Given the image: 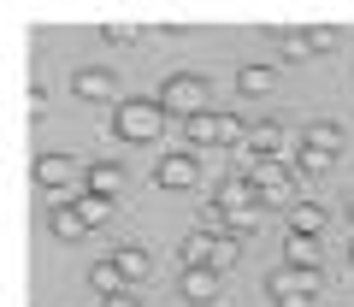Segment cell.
<instances>
[{"mask_svg":"<svg viewBox=\"0 0 354 307\" xmlns=\"http://www.w3.org/2000/svg\"><path fill=\"white\" fill-rule=\"evenodd\" d=\"M101 36H106V41H113V48H124V41H136V30H130V24H106V30H101Z\"/></svg>","mask_w":354,"mask_h":307,"instance_id":"83f0119b","label":"cell"},{"mask_svg":"<svg viewBox=\"0 0 354 307\" xmlns=\"http://www.w3.org/2000/svg\"><path fill=\"white\" fill-rule=\"evenodd\" d=\"M266 290H295V295H319V290H325V272H307V266H272V272H266Z\"/></svg>","mask_w":354,"mask_h":307,"instance_id":"30bf717a","label":"cell"},{"mask_svg":"<svg viewBox=\"0 0 354 307\" xmlns=\"http://www.w3.org/2000/svg\"><path fill=\"white\" fill-rule=\"evenodd\" d=\"M307 41H313V53H325V48H337V30H325V24H313V30H307Z\"/></svg>","mask_w":354,"mask_h":307,"instance_id":"484cf974","label":"cell"},{"mask_svg":"<svg viewBox=\"0 0 354 307\" xmlns=\"http://www.w3.org/2000/svg\"><path fill=\"white\" fill-rule=\"evenodd\" d=\"M88 290H95V295H106V301H113L118 290H130V283H124V272H118V260H95V266H88Z\"/></svg>","mask_w":354,"mask_h":307,"instance_id":"ac0fdd59","label":"cell"},{"mask_svg":"<svg viewBox=\"0 0 354 307\" xmlns=\"http://www.w3.org/2000/svg\"><path fill=\"white\" fill-rule=\"evenodd\" d=\"M213 201L225 207V218H236V213H254V207H260V183H254L248 171H230V178H218Z\"/></svg>","mask_w":354,"mask_h":307,"instance_id":"5b68a950","label":"cell"},{"mask_svg":"<svg viewBox=\"0 0 354 307\" xmlns=\"http://www.w3.org/2000/svg\"><path fill=\"white\" fill-rule=\"evenodd\" d=\"M30 171H36V183H41L48 195H71L77 160H71V154H59V148H53V154H36V166H30Z\"/></svg>","mask_w":354,"mask_h":307,"instance_id":"ba28073f","label":"cell"},{"mask_svg":"<svg viewBox=\"0 0 354 307\" xmlns=\"http://www.w3.org/2000/svg\"><path fill=\"white\" fill-rule=\"evenodd\" d=\"M124 189V166L118 160H95L88 166V195H118Z\"/></svg>","mask_w":354,"mask_h":307,"instance_id":"d6986e66","label":"cell"},{"mask_svg":"<svg viewBox=\"0 0 354 307\" xmlns=\"http://www.w3.org/2000/svg\"><path fill=\"white\" fill-rule=\"evenodd\" d=\"M348 218H354V195H348Z\"/></svg>","mask_w":354,"mask_h":307,"instance_id":"f546056e","label":"cell"},{"mask_svg":"<svg viewBox=\"0 0 354 307\" xmlns=\"http://www.w3.org/2000/svg\"><path fill=\"white\" fill-rule=\"evenodd\" d=\"M213 248H218V236H213V230H189V236H183V243H177V272L213 266Z\"/></svg>","mask_w":354,"mask_h":307,"instance_id":"7c38bea8","label":"cell"},{"mask_svg":"<svg viewBox=\"0 0 354 307\" xmlns=\"http://www.w3.org/2000/svg\"><path fill=\"white\" fill-rule=\"evenodd\" d=\"M278 41H283V59H290V65H295V59H307V53H313V41H307V30H283Z\"/></svg>","mask_w":354,"mask_h":307,"instance_id":"603a6c76","label":"cell"},{"mask_svg":"<svg viewBox=\"0 0 354 307\" xmlns=\"http://www.w3.org/2000/svg\"><path fill=\"white\" fill-rule=\"evenodd\" d=\"M48 230L59 236V243H77V236H88V225H83V213H77L71 195H48Z\"/></svg>","mask_w":354,"mask_h":307,"instance_id":"9c48e42d","label":"cell"},{"mask_svg":"<svg viewBox=\"0 0 354 307\" xmlns=\"http://www.w3.org/2000/svg\"><path fill=\"white\" fill-rule=\"evenodd\" d=\"M330 166H337V154H319V148H295L290 154L295 178H330Z\"/></svg>","mask_w":354,"mask_h":307,"instance_id":"e0dca14e","label":"cell"},{"mask_svg":"<svg viewBox=\"0 0 354 307\" xmlns=\"http://www.w3.org/2000/svg\"><path fill=\"white\" fill-rule=\"evenodd\" d=\"M242 148H248L254 160H283V166H290V154H295L290 142H283V124H278V118H254Z\"/></svg>","mask_w":354,"mask_h":307,"instance_id":"8992f818","label":"cell"},{"mask_svg":"<svg viewBox=\"0 0 354 307\" xmlns=\"http://www.w3.org/2000/svg\"><path fill=\"white\" fill-rule=\"evenodd\" d=\"M254 230H260V207H254V213H236V218L225 225V236H236V243H248Z\"/></svg>","mask_w":354,"mask_h":307,"instance_id":"d4e9b609","label":"cell"},{"mask_svg":"<svg viewBox=\"0 0 354 307\" xmlns=\"http://www.w3.org/2000/svg\"><path fill=\"white\" fill-rule=\"evenodd\" d=\"M319 236H301V230H290L283 236V266H307V272H319Z\"/></svg>","mask_w":354,"mask_h":307,"instance_id":"9a60e30c","label":"cell"},{"mask_svg":"<svg viewBox=\"0 0 354 307\" xmlns=\"http://www.w3.org/2000/svg\"><path fill=\"white\" fill-rule=\"evenodd\" d=\"M113 260H118V272H124V283H130V290H142V283H148V272H153V254H148L142 243H124Z\"/></svg>","mask_w":354,"mask_h":307,"instance_id":"5bb4252c","label":"cell"},{"mask_svg":"<svg viewBox=\"0 0 354 307\" xmlns=\"http://www.w3.org/2000/svg\"><path fill=\"white\" fill-rule=\"evenodd\" d=\"M348 266H354V243H348Z\"/></svg>","mask_w":354,"mask_h":307,"instance_id":"4dcf8cb0","label":"cell"},{"mask_svg":"<svg viewBox=\"0 0 354 307\" xmlns=\"http://www.w3.org/2000/svg\"><path fill=\"white\" fill-rule=\"evenodd\" d=\"M236 89H242V95H272V89H278V71L260 65V59H254V65H236Z\"/></svg>","mask_w":354,"mask_h":307,"instance_id":"2e32d148","label":"cell"},{"mask_svg":"<svg viewBox=\"0 0 354 307\" xmlns=\"http://www.w3.org/2000/svg\"><path fill=\"white\" fill-rule=\"evenodd\" d=\"M183 148H218V113H195L183 124Z\"/></svg>","mask_w":354,"mask_h":307,"instance_id":"ffe728a7","label":"cell"},{"mask_svg":"<svg viewBox=\"0 0 354 307\" xmlns=\"http://www.w3.org/2000/svg\"><path fill=\"white\" fill-rule=\"evenodd\" d=\"M71 95L77 101H113L118 106V77L106 65H77L71 71Z\"/></svg>","mask_w":354,"mask_h":307,"instance_id":"52a82bcc","label":"cell"},{"mask_svg":"<svg viewBox=\"0 0 354 307\" xmlns=\"http://www.w3.org/2000/svg\"><path fill=\"white\" fill-rule=\"evenodd\" d=\"M153 183H160V189H195V183H201V160H195V148H165L160 166H153Z\"/></svg>","mask_w":354,"mask_h":307,"instance_id":"277c9868","label":"cell"},{"mask_svg":"<svg viewBox=\"0 0 354 307\" xmlns=\"http://www.w3.org/2000/svg\"><path fill=\"white\" fill-rule=\"evenodd\" d=\"M290 230H301V236H319V230H325V207L319 201H301L290 213Z\"/></svg>","mask_w":354,"mask_h":307,"instance_id":"7402d4cb","label":"cell"},{"mask_svg":"<svg viewBox=\"0 0 354 307\" xmlns=\"http://www.w3.org/2000/svg\"><path fill=\"white\" fill-rule=\"evenodd\" d=\"M165 130V106L160 95H142V101H118L113 106V136L118 142H136V148H153Z\"/></svg>","mask_w":354,"mask_h":307,"instance_id":"6da1fadb","label":"cell"},{"mask_svg":"<svg viewBox=\"0 0 354 307\" xmlns=\"http://www.w3.org/2000/svg\"><path fill=\"white\" fill-rule=\"evenodd\" d=\"M236 260H242V243H236V236H218V248H213V272H230Z\"/></svg>","mask_w":354,"mask_h":307,"instance_id":"cb8c5ba5","label":"cell"},{"mask_svg":"<svg viewBox=\"0 0 354 307\" xmlns=\"http://www.w3.org/2000/svg\"><path fill=\"white\" fill-rule=\"evenodd\" d=\"M71 201H77V213H83L88 230H101L106 218H113V195H88V189H83V195H71Z\"/></svg>","mask_w":354,"mask_h":307,"instance_id":"44dd1931","label":"cell"},{"mask_svg":"<svg viewBox=\"0 0 354 307\" xmlns=\"http://www.w3.org/2000/svg\"><path fill=\"white\" fill-rule=\"evenodd\" d=\"M301 148H319V154H337V160H342V124H337V118H307Z\"/></svg>","mask_w":354,"mask_h":307,"instance_id":"4fadbf2b","label":"cell"},{"mask_svg":"<svg viewBox=\"0 0 354 307\" xmlns=\"http://www.w3.org/2000/svg\"><path fill=\"white\" fill-rule=\"evenodd\" d=\"M248 178L260 183V213H266V207H272V213H295V207L307 201L301 183H295V171L283 166V160H254Z\"/></svg>","mask_w":354,"mask_h":307,"instance_id":"3957f363","label":"cell"},{"mask_svg":"<svg viewBox=\"0 0 354 307\" xmlns=\"http://www.w3.org/2000/svg\"><path fill=\"white\" fill-rule=\"evenodd\" d=\"M106 307H142V290H118V295H113Z\"/></svg>","mask_w":354,"mask_h":307,"instance_id":"f1b7e54d","label":"cell"},{"mask_svg":"<svg viewBox=\"0 0 354 307\" xmlns=\"http://www.w3.org/2000/svg\"><path fill=\"white\" fill-rule=\"evenodd\" d=\"M272 307H313V295H295V290H272Z\"/></svg>","mask_w":354,"mask_h":307,"instance_id":"4316f807","label":"cell"},{"mask_svg":"<svg viewBox=\"0 0 354 307\" xmlns=\"http://www.w3.org/2000/svg\"><path fill=\"white\" fill-rule=\"evenodd\" d=\"M213 83H207L201 71H171L160 83V106H165V118H183V124H189L195 113H213Z\"/></svg>","mask_w":354,"mask_h":307,"instance_id":"7a4b0ae2","label":"cell"},{"mask_svg":"<svg viewBox=\"0 0 354 307\" xmlns=\"http://www.w3.org/2000/svg\"><path fill=\"white\" fill-rule=\"evenodd\" d=\"M177 295H183V301H195V307H207V301H218V272H213V266H195V272H177Z\"/></svg>","mask_w":354,"mask_h":307,"instance_id":"8fae6325","label":"cell"}]
</instances>
